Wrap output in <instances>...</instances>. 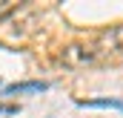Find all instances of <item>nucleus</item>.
I'll return each instance as SVG.
<instances>
[{"mask_svg":"<svg viewBox=\"0 0 123 118\" xmlns=\"http://www.w3.org/2000/svg\"><path fill=\"white\" fill-rule=\"evenodd\" d=\"M80 107H106V110H120L123 112V101L117 98H92V101H77Z\"/></svg>","mask_w":123,"mask_h":118,"instance_id":"f03ea898","label":"nucleus"},{"mask_svg":"<svg viewBox=\"0 0 123 118\" xmlns=\"http://www.w3.org/2000/svg\"><path fill=\"white\" fill-rule=\"evenodd\" d=\"M6 112H17V107L14 104H0V115H6Z\"/></svg>","mask_w":123,"mask_h":118,"instance_id":"7ed1b4c3","label":"nucleus"},{"mask_svg":"<svg viewBox=\"0 0 123 118\" xmlns=\"http://www.w3.org/2000/svg\"><path fill=\"white\" fill-rule=\"evenodd\" d=\"M49 84L46 81H23V84H9L6 95H23V92H46Z\"/></svg>","mask_w":123,"mask_h":118,"instance_id":"f257e3e1","label":"nucleus"}]
</instances>
